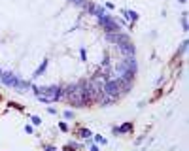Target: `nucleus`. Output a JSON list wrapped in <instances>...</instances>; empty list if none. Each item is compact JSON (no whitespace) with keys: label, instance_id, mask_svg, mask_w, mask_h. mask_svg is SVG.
<instances>
[{"label":"nucleus","instance_id":"nucleus-1","mask_svg":"<svg viewBox=\"0 0 189 151\" xmlns=\"http://www.w3.org/2000/svg\"><path fill=\"white\" fill-rule=\"evenodd\" d=\"M104 93L110 94L112 98H117L119 93H121V81L119 79H110L104 83Z\"/></svg>","mask_w":189,"mask_h":151},{"label":"nucleus","instance_id":"nucleus-2","mask_svg":"<svg viewBox=\"0 0 189 151\" xmlns=\"http://www.w3.org/2000/svg\"><path fill=\"white\" fill-rule=\"evenodd\" d=\"M74 136H77V138H91L93 134H91V131L89 128H85V127H76L74 128Z\"/></svg>","mask_w":189,"mask_h":151},{"label":"nucleus","instance_id":"nucleus-3","mask_svg":"<svg viewBox=\"0 0 189 151\" xmlns=\"http://www.w3.org/2000/svg\"><path fill=\"white\" fill-rule=\"evenodd\" d=\"M117 131H119V134H129V132L134 131V123H132V121H127V123H123L121 127H117Z\"/></svg>","mask_w":189,"mask_h":151},{"label":"nucleus","instance_id":"nucleus-4","mask_svg":"<svg viewBox=\"0 0 189 151\" xmlns=\"http://www.w3.org/2000/svg\"><path fill=\"white\" fill-rule=\"evenodd\" d=\"M8 106H9V108H13V110H17V112H25V108L21 106L19 102H13V100H9V102H8Z\"/></svg>","mask_w":189,"mask_h":151},{"label":"nucleus","instance_id":"nucleus-5","mask_svg":"<svg viewBox=\"0 0 189 151\" xmlns=\"http://www.w3.org/2000/svg\"><path fill=\"white\" fill-rule=\"evenodd\" d=\"M95 142H96V144H102V145H104V144H106V138H102L100 134H95Z\"/></svg>","mask_w":189,"mask_h":151},{"label":"nucleus","instance_id":"nucleus-6","mask_svg":"<svg viewBox=\"0 0 189 151\" xmlns=\"http://www.w3.org/2000/svg\"><path fill=\"white\" fill-rule=\"evenodd\" d=\"M127 17H129V19H132V21H136V19H138L136 12H127Z\"/></svg>","mask_w":189,"mask_h":151},{"label":"nucleus","instance_id":"nucleus-7","mask_svg":"<svg viewBox=\"0 0 189 151\" xmlns=\"http://www.w3.org/2000/svg\"><path fill=\"white\" fill-rule=\"evenodd\" d=\"M64 117H66V119H74V112L66 110V112H64Z\"/></svg>","mask_w":189,"mask_h":151},{"label":"nucleus","instance_id":"nucleus-8","mask_svg":"<svg viewBox=\"0 0 189 151\" xmlns=\"http://www.w3.org/2000/svg\"><path fill=\"white\" fill-rule=\"evenodd\" d=\"M62 151H77V149H76L72 144H68V145H64V147H62Z\"/></svg>","mask_w":189,"mask_h":151},{"label":"nucleus","instance_id":"nucleus-9","mask_svg":"<svg viewBox=\"0 0 189 151\" xmlns=\"http://www.w3.org/2000/svg\"><path fill=\"white\" fill-rule=\"evenodd\" d=\"M59 128L62 132H68V125H66V123H59Z\"/></svg>","mask_w":189,"mask_h":151},{"label":"nucleus","instance_id":"nucleus-10","mask_svg":"<svg viewBox=\"0 0 189 151\" xmlns=\"http://www.w3.org/2000/svg\"><path fill=\"white\" fill-rule=\"evenodd\" d=\"M32 123H34V125H40L42 121H40V117H32Z\"/></svg>","mask_w":189,"mask_h":151},{"label":"nucleus","instance_id":"nucleus-11","mask_svg":"<svg viewBox=\"0 0 189 151\" xmlns=\"http://www.w3.org/2000/svg\"><path fill=\"white\" fill-rule=\"evenodd\" d=\"M46 151H57V149H55V147H49V145H47V147H46Z\"/></svg>","mask_w":189,"mask_h":151},{"label":"nucleus","instance_id":"nucleus-12","mask_svg":"<svg viewBox=\"0 0 189 151\" xmlns=\"http://www.w3.org/2000/svg\"><path fill=\"white\" fill-rule=\"evenodd\" d=\"M91 151H98V147H96V145H91Z\"/></svg>","mask_w":189,"mask_h":151},{"label":"nucleus","instance_id":"nucleus-13","mask_svg":"<svg viewBox=\"0 0 189 151\" xmlns=\"http://www.w3.org/2000/svg\"><path fill=\"white\" fill-rule=\"evenodd\" d=\"M180 2H182V4H185V2H187V0H180Z\"/></svg>","mask_w":189,"mask_h":151},{"label":"nucleus","instance_id":"nucleus-14","mask_svg":"<svg viewBox=\"0 0 189 151\" xmlns=\"http://www.w3.org/2000/svg\"><path fill=\"white\" fill-rule=\"evenodd\" d=\"M2 100H4V98H2V94H0V102H2Z\"/></svg>","mask_w":189,"mask_h":151}]
</instances>
